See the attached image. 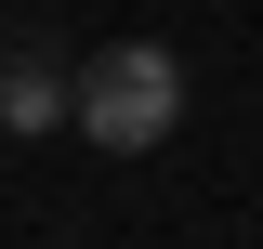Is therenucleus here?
<instances>
[{
	"label": "nucleus",
	"instance_id": "1",
	"mask_svg": "<svg viewBox=\"0 0 263 249\" xmlns=\"http://www.w3.org/2000/svg\"><path fill=\"white\" fill-rule=\"evenodd\" d=\"M184 131V66L158 53V39H105L92 66H79V144L105 157H145Z\"/></svg>",
	"mask_w": 263,
	"mask_h": 249
},
{
	"label": "nucleus",
	"instance_id": "2",
	"mask_svg": "<svg viewBox=\"0 0 263 249\" xmlns=\"http://www.w3.org/2000/svg\"><path fill=\"white\" fill-rule=\"evenodd\" d=\"M79 118V66L53 53V39H13V66H0V131H66Z\"/></svg>",
	"mask_w": 263,
	"mask_h": 249
}]
</instances>
